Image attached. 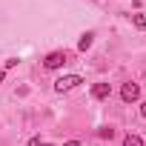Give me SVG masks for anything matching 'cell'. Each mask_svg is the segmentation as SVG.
Masks as SVG:
<instances>
[{"label": "cell", "mask_w": 146, "mask_h": 146, "mask_svg": "<svg viewBox=\"0 0 146 146\" xmlns=\"http://www.w3.org/2000/svg\"><path fill=\"white\" fill-rule=\"evenodd\" d=\"M120 100H123V103H135V100H140V83H135V80L123 83V86H120Z\"/></svg>", "instance_id": "cell-1"}, {"label": "cell", "mask_w": 146, "mask_h": 146, "mask_svg": "<svg viewBox=\"0 0 146 146\" xmlns=\"http://www.w3.org/2000/svg\"><path fill=\"white\" fill-rule=\"evenodd\" d=\"M78 83H83V78H80V75H63V78H57V80H54V92H60V95H63V92H69V89H75Z\"/></svg>", "instance_id": "cell-2"}, {"label": "cell", "mask_w": 146, "mask_h": 146, "mask_svg": "<svg viewBox=\"0 0 146 146\" xmlns=\"http://www.w3.org/2000/svg\"><path fill=\"white\" fill-rule=\"evenodd\" d=\"M63 63H66V52H60V49H57V52H49V54H46V60H43V66H46V69H60Z\"/></svg>", "instance_id": "cell-3"}, {"label": "cell", "mask_w": 146, "mask_h": 146, "mask_svg": "<svg viewBox=\"0 0 146 146\" xmlns=\"http://www.w3.org/2000/svg\"><path fill=\"white\" fill-rule=\"evenodd\" d=\"M92 95H95L98 100H106V98L112 95V86H109V83H95V86H92Z\"/></svg>", "instance_id": "cell-4"}, {"label": "cell", "mask_w": 146, "mask_h": 146, "mask_svg": "<svg viewBox=\"0 0 146 146\" xmlns=\"http://www.w3.org/2000/svg\"><path fill=\"white\" fill-rule=\"evenodd\" d=\"M92 43H95V35H92V32H86V35H80L78 49H80V52H86V49H92Z\"/></svg>", "instance_id": "cell-5"}, {"label": "cell", "mask_w": 146, "mask_h": 146, "mask_svg": "<svg viewBox=\"0 0 146 146\" xmlns=\"http://www.w3.org/2000/svg\"><path fill=\"white\" fill-rule=\"evenodd\" d=\"M123 146H146V143H143L140 135H126V137H123Z\"/></svg>", "instance_id": "cell-6"}, {"label": "cell", "mask_w": 146, "mask_h": 146, "mask_svg": "<svg viewBox=\"0 0 146 146\" xmlns=\"http://www.w3.org/2000/svg\"><path fill=\"white\" fill-rule=\"evenodd\" d=\"M98 137H109V140H112V137H115V129H112V126H100V129H98Z\"/></svg>", "instance_id": "cell-7"}, {"label": "cell", "mask_w": 146, "mask_h": 146, "mask_svg": "<svg viewBox=\"0 0 146 146\" xmlns=\"http://www.w3.org/2000/svg\"><path fill=\"white\" fill-rule=\"evenodd\" d=\"M132 20H135L137 29H146V17H143V15H132Z\"/></svg>", "instance_id": "cell-8"}, {"label": "cell", "mask_w": 146, "mask_h": 146, "mask_svg": "<svg viewBox=\"0 0 146 146\" xmlns=\"http://www.w3.org/2000/svg\"><path fill=\"white\" fill-rule=\"evenodd\" d=\"M29 146H43V143H40V137H32V140H29Z\"/></svg>", "instance_id": "cell-9"}, {"label": "cell", "mask_w": 146, "mask_h": 146, "mask_svg": "<svg viewBox=\"0 0 146 146\" xmlns=\"http://www.w3.org/2000/svg\"><path fill=\"white\" fill-rule=\"evenodd\" d=\"M63 146H80V140H66Z\"/></svg>", "instance_id": "cell-10"}, {"label": "cell", "mask_w": 146, "mask_h": 146, "mask_svg": "<svg viewBox=\"0 0 146 146\" xmlns=\"http://www.w3.org/2000/svg\"><path fill=\"white\" fill-rule=\"evenodd\" d=\"M140 115H143V117H146V100H143V103H140Z\"/></svg>", "instance_id": "cell-11"}, {"label": "cell", "mask_w": 146, "mask_h": 146, "mask_svg": "<svg viewBox=\"0 0 146 146\" xmlns=\"http://www.w3.org/2000/svg\"><path fill=\"white\" fill-rule=\"evenodd\" d=\"M3 78H6V69H3V72H0V83H3Z\"/></svg>", "instance_id": "cell-12"}]
</instances>
